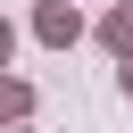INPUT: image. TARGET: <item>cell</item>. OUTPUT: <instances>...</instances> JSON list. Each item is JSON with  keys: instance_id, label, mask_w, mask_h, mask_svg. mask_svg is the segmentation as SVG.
I'll return each mask as SVG.
<instances>
[{"instance_id": "obj_3", "label": "cell", "mask_w": 133, "mask_h": 133, "mask_svg": "<svg viewBox=\"0 0 133 133\" xmlns=\"http://www.w3.org/2000/svg\"><path fill=\"white\" fill-rule=\"evenodd\" d=\"M25 108H33V91H25V83H17V75H0V116H8V125H17V116H25Z\"/></svg>"}, {"instance_id": "obj_2", "label": "cell", "mask_w": 133, "mask_h": 133, "mask_svg": "<svg viewBox=\"0 0 133 133\" xmlns=\"http://www.w3.org/2000/svg\"><path fill=\"white\" fill-rule=\"evenodd\" d=\"M100 42H108V50H116V58H133V0H125V8H108V17H100Z\"/></svg>"}, {"instance_id": "obj_5", "label": "cell", "mask_w": 133, "mask_h": 133, "mask_svg": "<svg viewBox=\"0 0 133 133\" xmlns=\"http://www.w3.org/2000/svg\"><path fill=\"white\" fill-rule=\"evenodd\" d=\"M125 100H133V58H125Z\"/></svg>"}, {"instance_id": "obj_4", "label": "cell", "mask_w": 133, "mask_h": 133, "mask_svg": "<svg viewBox=\"0 0 133 133\" xmlns=\"http://www.w3.org/2000/svg\"><path fill=\"white\" fill-rule=\"evenodd\" d=\"M8 50H17V25H8V17H0V66H8Z\"/></svg>"}, {"instance_id": "obj_1", "label": "cell", "mask_w": 133, "mask_h": 133, "mask_svg": "<svg viewBox=\"0 0 133 133\" xmlns=\"http://www.w3.org/2000/svg\"><path fill=\"white\" fill-rule=\"evenodd\" d=\"M33 33H42L50 50H66V42L83 33V17H75V0H42V8H33Z\"/></svg>"}]
</instances>
